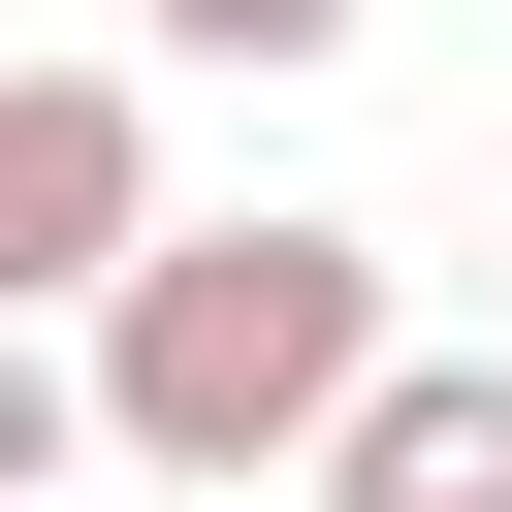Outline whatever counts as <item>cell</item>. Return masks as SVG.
<instances>
[{
  "label": "cell",
  "mask_w": 512,
  "mask_h": 512,
  "mask_svg": "<svg viewBox=\"0 0 512 512\" xmlns=\"http://www.w3.org/2000/svg\"><path fill=\"white\" fill-rule=\"evenodd\" d=\"M320 512H512V352H352V416L288 448Z\"/></svg>",
  "instance_id": "3"
},
{
  "label": "cell",
  "mask_w": 512,
  "mask_h": 512,
  "mask_svg": "<svg viewBox=\"0 0 512 512\" xmlns=\"http://www.w3.org/2000/svg\"><path fill=\"white\" fill-rule=\"evenodd\" d=\"M64 448H96V352H64V320H0V512H32Z\"/></svg>",
  "instance_id": "4"
},
{
  "label": "cell",
  "mask_w": 512,
  "mask_h": 512,
  "mask_svg": "<svg viewBox=\"0 0 512 512\" xmlns=\"http://www.w3.org/2000/svg\"><path fill=\"white\" fill-rule=\"evenodd\" d=\"M192 64H352V0H160Z\"/></svg>",
  "instance_id": "5"
},
{
  "label": "cell",
  "mask_w": 512,
  "mask_h": 512,
  "mask_svg": "<svg viewBox=\"0 0 512 512\" xmlns=\"http://www.w3.org/2000/svg\"><path fill=\"white\" fill-rule=\"evenodd\" d=\"M160 224V96L128 64H0V320H96Z\"/></svg>",
  "instance_id": "2"
},
{
  "label": "cell",
  "mask_w": 512,
  "mask_h": 512,
  "mask_svg": "<svg viewBox=\"0 0 512 512\" xmlns=\"http://www.w3.org/2000/svg\"><path fill=\"white\" fill-rule=\"evenodd\" d=\"M352 352H384V256H352V224H128V288H96V448H128V480H288V448L352 416Z\"/></svg>",
  "instance_id": "1"
}]
</instances>
